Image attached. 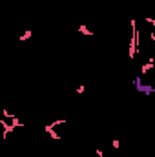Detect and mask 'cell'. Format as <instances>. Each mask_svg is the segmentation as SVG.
I'll list each match as a JSON object with an SVG mask.
<instances>
[{
    "mask_svg": "<svg viewBox=\"0 0 155 157\" xmlns=\"http://www.w3.org/2000/svg\"><path fill=\"white\" fill-rule=\"evenodd\" d=\"M31 35H33V29H26V31L22 33V35L18 37V40H20V42H24V40H28V38H31Z\"/></svg>",
    "mask_w": 155,
    "mask_h": 157,
    "instance_id": "4",
    "label": "cell"
},
{
    "mask_svg": "<svg viewBox=\"0 0 155 157\" xmlns=\"http://www.w3.org/2000/svg\"><path fill=\"white\" fill-rule=\"evenodd\" d=\"M44 130H46V133H49V137H53L55 141H58V139H60V135L55 132V128H53L51 124H46V126H44Z\"/></svg>",
    "mask_w": 155,
    "mask_h": 157,
    "instance_id": "3",
    "label": "cell"
},
{
    "mask_svg": "<svg viewBox=\"0 0 155 157\" xmlns=\"http://www.w3.org/2000/svg\"><path fill=\"white\" fill-rule=\"evenodd\" d=\"M2 115H4V119H9V121H11L13 117H15V115H13V113H9L8 110H2Z\"/></svg>",
    "mask_w": 155,
    "mask_h": 157,
    "instance_id": "7",
    "label": "cell"
},
{
    "mask_svg": "<svg viewBox=\"0 0 155 157\" xmlns=\"http://www.w3.org/2000/svg\"><path fill=\"white\" fill-rule=\"evenodd\" d=\"M97 155L99 157H104V152H102V150H97Z\"/></svg>",
    "mask_w": 155,
    "mask_h": 157,
    "instance_id": "12",
    "label": "cell"
},
{
    "mask_svg": "<svg viewBox=\"0 0 155 157\" xmlns=\"http://www.w3.org/2000/svg\"><path fill=\"white\" fill-rule=\"evenodd\" d=\"M146 22H148V24H150V26H152V28H153V26H155V20H153L152 17H148V18H146Z\"/></svg>",
    "mask_w": 155,
    "mask_h": 157,
    "instance_id": "9",
    "label": "cell"
},
{
    "mask_svg": "<svg viewBox=\"0 0 155 157\" xmlns=\"http://www.w3.org/2000/svg\"><path fill=\"white\" fill-rule=\"evenodd\" d=\"M84 91H86V86H84V84L77 88V93H84Z\"/></svg>",
    "mask_w": 155,
    "mask_h": 157,
    "instance_id": "10",
    "label": "cell"
},
{
    "mask_svg": "<svg viewBox=\"0 0 155 157\" xmlns=\"http://www.w3.org/2000/svg\"><path fill=\"white\" fill-rule=\"evenodd\" d=\"M153 66H155V59H153V57H150V59H148V62H146L142 68H140V73H142V75H144V73H148Z\"/></svg>",
    "mask_w": 155,
    "mask_h": 157,
    "instance_id": "2",
    "label": "cell"
},
{
    "mask_svg": "<svg viewBox=\"0 0 155 157\" xmlns=\"http://www.w3.org/2000/svg\"><path fill=\"white\" fill-rule=\"evenodd\" d=\"M111 146H113V148L117 150V148L120 146V142H119V139H113V141H111Z\"/></svg>",
    "mask_w": 155,
    "mask_h": 157,
    "instance_id": "8",
    "label": "cell"
},
{
    "mask_svg": "<svg viewBox=\"0 0 155 157\" xmlns=\"http://www.w3.org/2000/svg\"><path fill=\"white\" fill-rule=\"evenodd\" d=\"M150 40H152V42L155 40V31H152V33H150Z\"/></svg>",
    "mask_w": 155,
    "mask_h": 157,
    "instance_id": "11",
    "label": "cell"
},
{
    "mask_svg": "<svg viewBox=\"0 0 155 157\" xmlns=\"http://www.w3.org/2000/svg\"><path fill=\"white\" fill-rule=\"evenodd\" d=\"M64 122H66V119H58V121H53V122H51V126H53V128H57V126H60V124H64Z\"/></svg>",
    "mask_w": 155,
    "mask_h": 157,
    "instance_id": "6",
    "label": "cell"
},
{
    "mask_svg": "<svg viewBox=\"0 0 155 157\" xmlns=\"http://www.w3.org/2000/svg\"><path fill=\"white\" fill-rule=\"evenodd\" d=\"M135 88L144 95H152L153 93V86H144L142 82H140V79H135Z\"/></svg>",
    "mask_w": 155,
    "mask_h": 157,
    "instance_id": "1",
    "label": "cell"
},
{
    "mask_svg": "<svg viewBox=\"0 0 155 157\" xmlns=\"http://www.w3.org/2000/svg\"><path fill=\"white\" fill-rule=\"evenodd\" d=\"M77 29H79V33H82V35H88V37H91V35H93V33L88 29V26H84V24H80Z\"/></svg>",
    "mask_w": 155,
    "mask_h": 157,
    "instance_id": "5",
    "label": "cell"
}]
</instances>
